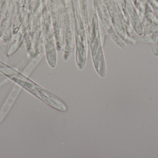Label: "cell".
<instances>
[{"label": "cell", "instance_id": "cell-1", "mask_svg": "<svg viewBox=\"0 0 158 158\" xmlns=\"http://www.w3.org/2000/svg\"><path fill=\"white\" fill-rule=\"evenodd\" d=\"M6 77L21 86L22 89L32 94L50 107L61 111H67V107L63 101L42 87L29 80V78L24 77L22 75H20L19 73L7 75Z\"/></svg>", "mask_w": 158, "mask_h": 158}, {"label": "cell", "instance_id": "cell-2", "mask_svg": "<svg viewBox=\"0 0 158 158\" xmlns=\"http://www.w3.org/2000/svg\"><path fill=\"white\" fill-rule=\"evenodd\" d=\"M22 87L15 84L0 108V124L4 122L22 91Z\"/></svg>", "mask_w": 158, "mask_h": 158}]
</instances>
